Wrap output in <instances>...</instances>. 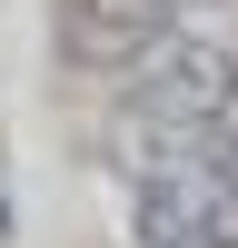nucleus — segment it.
Segmentation results:
<instances>
[{"label": "nucleus", "mask_w": 238, "mask_h": 248, "mask_svg": "<svg viewBox=\"0 0 238 248\" xmlns=\"http://www.w3.org/2000/svg\"><path fill=\"white\" fill-rule=\"evenodd\" d=\"M228 99H238V40L208 30V20H169V30L119 70L129 129H218Z\"/></svg>", "instance_id": "f257e3e1"}, {"label": "nucleus", "mask_w": 238, "mask_h": 248, "mask_svg": "<svg viewBox=\"0 0 238 248\" xmlns=\"http://www.w3.org/2000/svg\"><path fill=\"white\" fill-rule=\"evenodd\" d=\"M129 229L139 248H238V209L208 169H198V129H129Z\"/></svg>", "instance_id": "f03ea898"}, {"label": "nucleus", "mask_w": 238, "mask_h": 248, "mask_svg": "<svg viewBox=\"0 0 238 248\" xmlns=\"http://www.w3.org/2000/svg\"><path fill=\"white\" fill-rule=\"evenodd\" d=\"M169 20H178L169 0H60V50L79 70H129Z\"/></svg>", "instance_id": "7ed1b4c3"}, {"label": "nucleus", "mask_w": 238, "mask_h": 248, "mask_svg": "<svg viewBox=\"0 0 238 248\" xmlns=\"http://www.w3.org/2000/svg\"><path fill=\"white\" fill-rule=\"evenodd\" d=\"M178 20H208V10H238V0H169Z\"/></svg>", "instance_id": "20e7f679"}]
</instances>
